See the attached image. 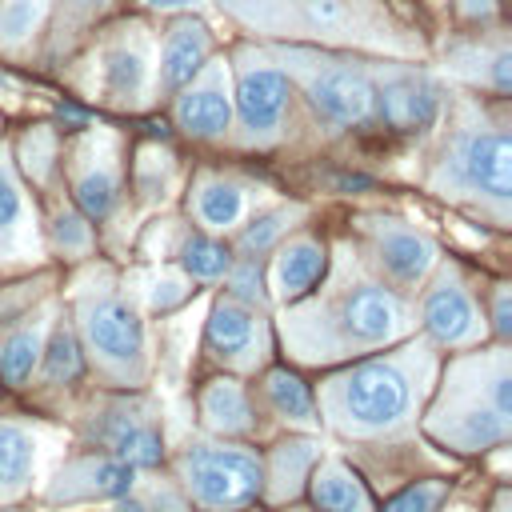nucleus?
Returning a JSON list of instances; mask_svg holds the SVG:
<instances>
[{"label":"nucleus","mask_w":512,"mask_h":512,"mask_svg":"<svg viewBox=\"0 0 512 512\" xmlns=\"http://www.w3.org/2000/svg\"><path fill=\"white\" fill-rule=\"evenodd\" d=\"M180 476L192 500L216 512L244 508L264 488V464L252 452L224 448V444H192L180 456Z\"/></svg>","instance_id":"9b49d317"},{"label":"nucleus","mask_w":512,"mask_h":512,"mask_svg":"<svg viewBox=\"0 0 512 512\" xmlns=\"http://www.w3.org/2000/svg\"><path fill=\"white\" fill-rule=\"evenodd\" d=\"M312 504L320 512H368V496L360 488V480L340 464V460H324L312 472Z\"/></svg>","instance_id":"cd10ccee"},{"label":"nucleus","mask_w":512,"mask_h":512,"mask_svg":"<svg viewBox=\"0 0 512 512\" xmlns=\"http://www.w3.org/2000/svg\"><path fill=\"white\" fill-rule=\"evenodd\" d=\"M188 216L208 236L236 232L248 220V184L220 172H196L188 184Z\"/></svg>","instance_id":"aec40b11"},{"label":"nucleus","mask_w":512,"mask_h":512,"mask_svg":"<svg viewBox=\"0 0 512 512\" xmlns=\"http://www.w3.org/2000/svg\"><path fill=\"white\" fill-rule=\"evenodd\" d=\"M360 232L368 240V252L376 260V268L400 284V288H416L440 260V248L436 240L408 224V220H396V216H364L360 220Z\"/></svg>","instance_id":"2eb2a0df"},{"label":"nucleus","mask_w":512,"mask_h":512,"mask_svg":"<svg viewBox=\"0 0 512 512\" xmlns=\"http://www.w3.org/2000/svg\"><path fill=\"white\" fill-rule=\"evenodd\" d=\"M56 76L76 92V100L108 112L140 116L156 108V20L132 8L112 16Z\"/></svg>","instance_id":"7ed1b4c3"},{"label":"nucleus","mask_w":512,"mask_h":512,"mask_svg":"<svg viewBox=\"0 0 512 512\" xmlns=\"http://www.w3.org/2000/svg\"><path fill=\"white\" fill-rule=\"evenodd\" d=\"M444 12L456 32H484L504 24V0H444Z\"/></svg>","instance_id":"4c0bfd02"},{"label":"nucleus","mask_w":512,"mask_h":512,"mask_svg":"<svg viewBox=\"0 0 512 512\" xmlns=\"http://www.w3.org/2000/svg\"><path fill=\"white\" fill-rule=\"evenodd\" d=\"M224 284H228V296L248 304V308H264L268 304V288H264V272H260V260H248V256H232V268L224 272Z\"/></svg>","instance_id":"e433bc0d"},{"label":"nucleus","mask_w":512,"mask_h":512,"mask_svg":"<svg viewBox=\"0 0 512 512\" xmlns=\"http://www.w3.org/2000/svg\"><path fill=\"white\" fill-rule=\"evenodd\" d=\"M328 272V244L312 232H296L284 244H276L272 268H268V288L276 300H300L320 276Z\"/></svg>","instance_id":"4be33fe9"},{"label":"nucleus","mask_w":512,"mask_h":512,"mask_svg":"<svg viewBox=\"0 0 512 512\" xmlns=\"http://www.w3.org/2000/svg\"><path fill=\"white\" fill-rule=\"evenodd\" d=\"M428 376H432V356L424 344H412L400 356L364 360L324 384V392H320L324 416L344 436L396 432L400 424L412 420Z\"/></svg>","instance_id":"20e7f679"},{"label":"nucleus","mask_w":512,"mask_h":512,"mask_svg":"<svg viewBox=\"0 0 512 512\" xmlns=\"http://www.w3.org/2000/svg\"><path fill=\"white\" fill-rule=\"evenodd\" d=\"M172 108V124L180 136L196 140V144H220L232 132V68H228V52L220 44V52H212L204 60V68L168 96Z\"/></svg>","instance_id":"ddd939ff"},{"label":"nucleus","mask_w":512,"mask_h":512,"mask_svg":"<svg viewBox=\"0 0 512 512\" xmlns=\"http://www.w3.org/2000/svg\"><path fill=\"white\" fill-rule=\"evenodd\" d=\"M132 12H144L152 20L176 16V12H208V0H124Z\"/></svg>","instance_id":"a19ab883"},{"label":"nucleus","mask_w":512,"mask_h":512,"mask_svg":"<svg viewBox=\"0 0 512 512\" xmlns=\"http://www.w3.org/2000/svg\"><path fill=\"white\" fill-rule=\"evenodd\" d=\"M316 460V444L312 440H292V444H280L276 456H272V500H284V496H296L300 488V476L304 468Z\"/></svg>","instance_id":"473e14b6"},{"label":"nucleus","mask_w":512,"mask_h":512,"mask_svg":"<svg viewBox=\"0 0 512 512\" xmlns=\"http://www.w3.org/2000/svg\"><path fill=\"white\" fill-rule=\"evenodd\" d=\"M176 264H180V272L188 276V280H204V284H216V280H224V272L232 268V248L224 244V240H216V236H208V232H184L180 236V244H176Z\"/></svg>","instance_id":"bb28decb"},{"label":"nucleus","mask_w":512,"mask_h":512,"mask_svg":"<svg viewBox=\"0 0 512 512\" xmlns=\"http://www.w3.org/2000/svg\"><path fill=\"white\" fill-rule=\"evenodd\" d=\"M492 324H496V336H508V332H512V304H508V284H496V292H492Z\"/></svg>","instance_id":"79ce46f5"},{"label":"nucleus","mask_w":512,"mask_h":512,"mask_svg":"<svg viewBox=\"0 0 512 512\" xmlns=\"http://www.w3.org/2000/svg\"><path fill=\"white\" fill-rule=\"evenodd\" d=\"M420 320H424L428 336L444 348H464V344H476L484 336V316H480L468 284L460 280V272L452 264H440L436 280L428 284L424 304H420Z\"/></svg>","instance_id":"dca6fc26"},{"label":"nucleus","mask_w":512,"mask_h":512,"mask_svg":"<svg viewBox=\"0 0 512 512\" xmlns=\"http://www.w3.org/2000/svg\"><path fill=\"white\" fill-rule=\"evenodd\" d=\"M136 484V468L124 460H76L68 464L52 484V504H76V500H124Z\"/></svg>","instance_id":"412c9836"},{"label":"nucleus","mask_w":512,"mask_h":512,"mask_svg":"<svg viewBox=\"0 0 512 512\" xmlns=\"http://www.w3.org/2000/svg\"><path fill=\"white\" fill-rule=\"evenodd\" d=\"M40 252V228L36 208L28 200L24 176L12 164L8 144H0V260H36Z\"/></svg>","instance_id":"6ab92c4d"},{"label":"nucleus","mask_w":512,"mask_h":512,"mask_svg":"<svg viewBox=\"0 0 512 512\" xmlns=\"http://www.w3.org/2000/svg\"><path fill=\"white\" fill-rule=\"evenodd\" d=\"M276 64L296 84V96L316 128L328 132H368L376 128V80L368 56L316 48V44H288L264 40Z\"/></svg>","instance_id":"39448f33"},{"label":"nucleus","mask_w":512,"mask_h":512,"mask_svg":"<svg viewBox=\"0 0 512 512\" xmlns=\"http://www.w3.org/2000/svg\"><path fill=\"white\" fill-rule=\"evenodd\" d=\"M40 356H44V376H48L52 384H60V380L68 384V380H76L80 368H84L80 344H76V332H72V328H56L52 340L40 348Z\"/></svg>","instance_id":"c9c22d12"},{"label":"nucleus","mask_w":512,"mask_h":512,"mask_svg":"<svg viewBox=\"0 0 512 512\" xmlns=\"http://www.w3.org/2000/svg\"><path fill=\"white\" fill-rule=\"evenodd\" d=\"M60 128L56 124H28L16 140H12V164L24 180H32V188H48L60 176Z\"/></svg>","instance_id":"b1692460"},{"label":"nucleus","mask_w":512,"mask_h":512,"mask_svg":"<svg viewBox=\"0 0 512 512\" xmlns=\"http://www.w3.org/2000/svg\"><path fill=\"white\" fill-rule=\"evenodd\" d=\"M36 460V444L20 424H0V480L4 484H20L28 480Z\"/></svg>","instance_id":"f704fd0d"},{"label":"nucleus","mask_w":512,"mask_h":512,"mask_svg":"<svg viewBox=\"0 0 512 512\" xmlns=\"http://www.w3.org/2000/svg\"><path fill=\"white\" fill-rule=\"evenodd\" d=\"M220 52V32L208 24L204 12H176L156 20V92L168 100L176 88H184L204 60Z\"/></svg>","instance_id":"4468645a"},{"label":"nucleus","mask_w":512,"mask_h":512,"mask_svg":"<svg viewBox=\"0 0 512 512\" xmlns=\"http://www.w3.org/2000/svg\"><path fill=\"white\" fill-rule=\"evenodd\" d=\"M188 276L184 272H172V268H160V272H152L148 276V308L152 312H168V308H176L184 296H188Z\"/></svg>","instance_id":"58836bf2"},{"label":"nucleus","mask_w":512,"mask_h":512,"mask_svg":"<svg viewBox=\"0 0 512 512\" xmlns=\"http://www.w3.org/2000/svg\"><path fill=\"white\" fill-rule=\"evenodd\" d=\"M44 332H48V324L32 320V324H24V328H16L0 340V376H4V384L20 388L32 376V368L40 360V348H44Z\"/></svg>","instance_id":"c756f323"},{"label":"nucleus","mask_w":512,"mask_h":512,"mask_svg":"<svg viewBox=\"0 0 512 512\" xmlns=\"http://www.w3.org/2000/svg\"><path fill=\"white\" fill-rule=\"evenodd\" d=\"M376 80V120L400 136L428 132L444 116V84L420 60L368 56Z\"/></svg>","instance_id":"9d476101"},{"label":"nucleus","mask_w":512,"mask_h":512,"mask_svg":"<svg viewBox=\"0 0 512 512\" xmlns=\"http://www.w3.org/2000/svg\"><path fill=\"white\" fill-rule=\"evenodd\" d=\"M52 0H0V64L36 68Z\"/></svg>","instance_id":"5701e85b"},{"label":"nucleus","mask_w":512,"mask_h":512,"mask_svg":"<svg viewBox=\"0 0 512 512\" xmlns=\"http://www.w3.org/2000/svg\"><path fill=\"white\" fill-rule=\"evenodd\" d=\"M200 412H204V424L224 436H240L252 428V408L236 380H212L200 396Z\"/></svg>","instance_id":"c85d7f7f"},{"label":"nucleus","mask_w":512,"mask_h":512,"mask_svg":"<svg viewBox=\"0 0 512 512\" xmlns=\"http://www.w3.org/2000/svg\"><path fill=\"white\" fill-rule=\"evenodd\" d=\"M76 320H80V336L88 352L100 360L104 372H112L124 384H136L144 376V324L132 300L112 284L104 268L80 280Z\"/></svg>","instance_id":"0eeeda50"},{"label":"nucleus","mask_w":512,"mask_h":512,"mask_svg":"<svg viewBox=\"0 0 512 512\" xmlns=\"http://www.w3.org/2000/svg\"><path fill=\"white\" fill-rule=\"evenodd\" d=\"M440 500H444V484H440V480H428V484L404 488L396 500L384 504V512H436Z\"/></svg>","instance_id":"ea45409f"},{"label":"nucleus","mask_w":512,"mask_h":512,"mask_svg":"<svg viewBox=\"0 0 512 512\" xmlns=\"http://www.w3.org/2000/svg\"><path fill=\"white\" fill-rule=\"evenodd\" d=\"M60 176L92 224L112 220L124 200V136L108 124H80L60 144Z\"/></svg>","instance_id":"1a4fd4ad"},{"label":"nucleus","mask_w":512,"mask_h":512,"mask_svg":"<svg viewBox=\"0 0 512 512\" xmlns=\"http://www.w3.org/2000/svg\"><path fill=\"white\" fill-rule=\"evenodd\" d=\"M120 12H128L124 0H52L44 44H40V64L36 68L60 72L84 48V40L96 28H104L112 16H120Z\"/></svg>","instance_id":"f3484780"},{"label":"nucleus","mask_w":512,"mask_h":512,"mask_svg":"<svg viewBox=\"0 0 512 512\" xmlns=\"http://www.w3.org/2000/svg\"><path fill=\"white\" fill-rule=\"evenodd\" d=\"M436 68L464 84L468 92L480 96H496L508 100L512 96V40H508V24L484 28V32H448L436 48Z\"/></svg>","instance_id":"f8f14e48"},{"label":"nucleus","mask_w":512,"mask_h":512,"mask_svg":"<svg viewBox=\"0 0 512 512\" xmlns=\"http://www.w3.org/2000/svg\"><path fill=\"white\" fill-rule=\"evenodd\" d=\"M308 216V208L304 204H280V208H268V212H260V216H252V220H244L240 228H236V244H232V256H248V260H260L264 252H272L300 220Z\"/></svg>","instance_id":"a878e982"},{"label":"nucleus","mask_w":512,"mask_h":512,"mask_svg":"<svg viewBox=\"0 0 512 512\" xmlns=\"http://www.w3.org/2000/svg\"><path fill=\"white\" fill-rule=\"evenodd\" d=\"M208 348L236 368H256L268 352V332H264L260 312L232 296L216 300L208 316Z\"/></svg>","instance_id":"a211bd4d"},{"label":"nucleus","mask_w":512,"mask_h":512,"mask_svg":"<svg viewBox=\"0 0 512 512\" xmlns=\"http://www.w3.org/2000/svg\"><path fill=\"white\" fill-rule=\"evenodd\" d=\"M504 108L508 100L480 92L444 96L448 136L424 180L432 196L484 216L492 228H508L512 216V124Z\"/></svg>","instance_id":"f257e3e1"},{"label":"nucleus","mask_w":512,"mask_h":512,"mask_svg":"<svg viewBox=\"0 0 512 512\" xmlns=\"http://www.w3.org/2000/svg\"><path fill=\"white\" fill-rule=\"evenodd\" d=\"M412 328V308L396 288H384V280L364 276L352 264V280L332 284V292L316 304H304L296 312H284V340L304 360L344 356L352 348H380L392 344Z\"/></svg>","instance_id":"f03ea898"},{"label":"nucleus","mask_w":512,"mask_h":512,"mask_svg":"<svg viewBox=\"0 0 512 512\" xmlns=\"http://www.w3.org/2000/svg\"><path fill=\"white\" fill-rule=\"evenodd\" d=\"M116 512H148L140 500H128V504H116Z\"/></svg>","instance_id":"37998d69"},{"label":"nucleus","mask_w":512,"mask_h":512,"mask_svg":"<svg viewBox=\"0 0 512 512\" xmlns=\"http://www.w3.org/2000/svg\"><path fill=\"white\" fill-rule=\"evenodd\" d=\"M476 384L468 400L444 392L440 408L428 416V432L456 452H484L508 440V352L496 348L476 368Z\"/></svg>","instance_id":"6e6552de"},{"label":"nucleus","mask_w":512,"mask_h":512,"mask_svg":"<svg viewBox=\"0 0 512 512\" xmlns=\"http://www.w3.org/2000/svg\"><path fill=\"white\" fill-rule=\"evenodd\" d=\"M100 436L112 448V456L132 468H152L164 452L160 432L144 416H132V412H112V420H108V428H100Z\"/></svg>","instance_id":"393cba45"},{"label":"nucleus","mask_w":512,"mask_h":512,"mask_svg":"<svg viewBox=\"0 0 512 512\" xmlns=\"http://www.w3.org/2000/svg\"><path fill=\"white\" fill-rule=\"evenodd\" d=\"M224 52L232 68V132L228 136H236L240 148H276L288 136L292 116L304 112L296 84L276 64L264 40L236 36L232 44H224Z\"/></svg>","instance_id":"423d86ee"},{"label":"nucleus","mask_w":512,"mask_h":512,"mask_svg":"<svg viewBox=\"0 0 512 512\" xmlns=\"http://www.w3.org/2000/svg\"><path fill=\"white\" fill-rule=\"evenodd\" d=\"M172 180H176V156L160 144H140L132 160V192L156 204V200H168Z\"/></svg>","instance_id":"7c9ffc66"},{"label":"nucleus","mask_w":512,"mask_h":512,"mask_svg":"<svg viewBox=\"0 0 512 512\" xmlns=\"http://www.w3.org/2000/svg\"><path fill=\"white\" fill-rule=\"evenodd\" d=\"M44 236H48L52 252H56V256H68V260H84V256H92V244H96V236H92V220H88L72 200L52 208Z\"/></svg>","instance_id":"2f4dec72"},{"label":"nucleus","mask_w":512,"mask_h":512,"mask_svg":"<svg viewBox=\"0 0 512 512\" xmlns=\"http://www.w3.org/2000/svg\"><path fill=\"white\" fill-rule=\"evenodd\" d=\"M268 400H272V408H276L284 420H292V424H300V428H312V424H316L312 396H308V388H304L292 372H272V376H268Z\"/></svg>","instance_id":"72a5a7b5"}]
</instances>
